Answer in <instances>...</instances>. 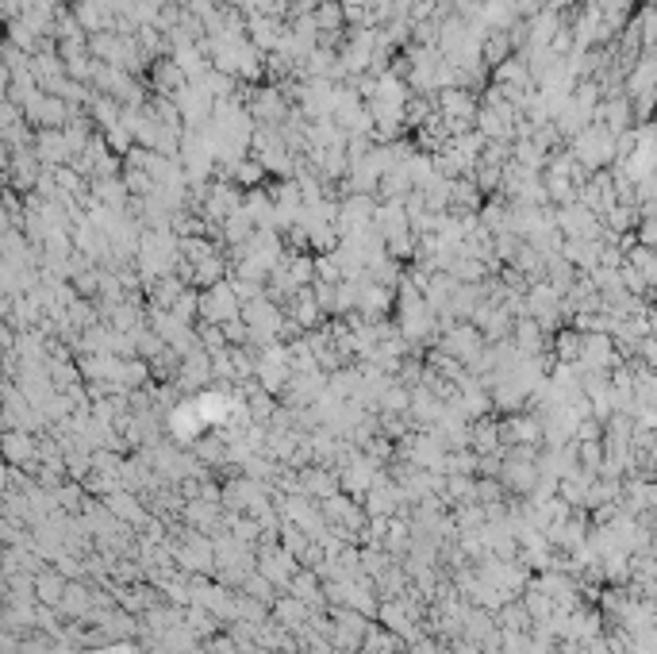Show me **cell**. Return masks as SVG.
Instances as JSON below:
<instances>
[{
  "instance_id": "1",
  "label": "cell",
  "mask_w": 657,
  "mask_h": 654,
  "mask_svg": "<svg viewBox=\"0 0 657 654\" xmlns=\"http://www.w3.org/2000/svg\"><path fill=\"white\" fill-rule=\"evenodd\" d=\"M316 24L323 27V31H335V27L342 24V4H335V0H327V4H319L316 12Z\"/></svg>"
}]
</instances>
